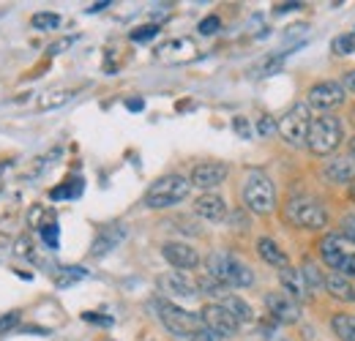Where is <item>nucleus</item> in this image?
<instances>
[{"mask_svg": "<svg viewBox=\"0 0 355 341\" xmlns=\"http://www.w3.org/2000/svg\"><path fill=\"white\" fill-rule=\"evenodd\" d=\"M205 268H208V276L222 281L224 287H252L254 284V273L232 254L214 252L205 259Z\"/></svg>", "mask_w": 355, "mask_h": 341, "instance_id": "f257e3e1", "label": "nucleus"}, {"mask_svg": "<svg viewBox=\"0 0 355 341\" xmlns=\"http://www.w3.org/2000/svg\"><path fill=\"white\" fill-rule=\"evenodd\" d=\"M243 205L257 216H268L276 208V189L266 172L252 170L243 180Z\"/></svg>", "mask_w": 355, "mask_h": 341, "instance_id": "f03ea898", "label": "nucleus"}, {"mask_svg": "<svg viewBox=\"0 0 355 341\" xmlns=\"http://www.w3.org/2000/svg\"><path fill=\"white\" fill-rule=\"evenodd\" d=\"M189 189H191L189 177H183V175H164V177H159V180L145 191V205L153 208V211L173 208V205L186 200Z\"/></svg>", "mask_w": 355, "mask_h": 341, "instance_id": "7ed1b4c3", "label": "nucleus"}, {"mask_svg": "<svg viewBox=\"0 0 355 341\" xmlns=\"http://www.w3.org/2000/svg\"><path fill=\"white\" fill-rule=\"evenodd\" d=\"M342 121L334 115H320L314 118L309 126V137H306V148L314 156H328L342 145Z\"/></svg>", "mask_w": 355, "mask_h": 341, "instance_id": "20e7f679", "label": "nucleus"}, {"mask_svg": "<svg viewBox=\"0 0 355 341\" xmlns=\"http://www.w3.org/2000/svg\"><path fill=\"white\" fill-rule=\"evenodd\" d=\"M276 123H279V137H282L287 145H293V148L306 145V137H309V126H311L309 104H304V101L293 104Z\"/></svg>", "mask_w": 355, "mask_h": 341, "instance_id": "39448f33", "label": "nucleus"}, {"mask_svg": "<svg viewBox=\"0 0 355 341\" xmlns=\"http://www.w3.org/2000/svg\"><path fill=\"white\" fill-rule=\"evenodd\" d=\"M156 308H159V320L164 322V328L175 336H194L197 331H202V320L197 314L183 311L180 306L170 303V300H159Z\"/></svg>", "mask_w": 355, "mask_h": 341, "instance_id": "423d86ee", "label": "nucleus"}, {"mask_svg": "<svg viewBox=\"0 0 355 341\" xmlns=\"http://www.w3.org/2000/svg\"><path fill=\"white\" fill-rule=\"evenodd\" d=\"M287 218L295 224V227H304V229H322L328 224V213L325 208L317 202V200H309V197H295L287 202L284 208Z\"/></svg>", "mask_w": 355, "mask_h": 341, "instance_id": "0eeeda50", "label": "nucleus"}, {"mask_svg": "<svg viewBox=\"0 0 355 341\" xmlns=\"http://www.w3.org/2000/svg\"><path fill=\"white\" fill-rule=\"evenodd\" d=\"M200 320H202V328H208V331L219 333L222 339L235 336V333H238V328H241V325H238V320L224 308L222 303H208V306L202 308Z\"/></svg>", "mask_w": 355, "mask_h": 341, "instance_id": "6e6552de", "label": "nucleus"}, {"mask_svg": "<svg viewBox=\"0 0 355 341\" xmlns=\"http://www.w3.org/2000/svg\"><path fill=\"white\" fill-rule=\"evenodd\" d=\"M159 290H162V295H167V298L173 300H191L197 298V281H191L186 273H180V270H173V273H164V276H159Z\"/></svg>", "mask_w": 355, "mask_h": 341, "instance_id": "1a4fd4ad", "label": "nucleus"}, {"mask_svg": "<svg viewBox=\"0 0 355 341\" xmlns=\"http://www.w3.org/2000/svg\"><path fill=\"white\" fill-rule=\"evenodd\" d=\"M345 104V87L339 82H317L309 90V107L320 112H331Z\"/></svg>", "mask_w": 355, "mask_h": 341, "instance_id": "9d476101", "label": "nucleus"}, {"mask_svg": "<svg viewBox=\"0 0 355 341\" xmlns=\"http://www.w3.org/2000/svg\"><path fill=\"white\" fill-rule=\"evenodd\" d=\"M227 175H230V170H227V164H222V161H202V164H197L191 170L189 183L197 186V189H202L208 194L211 189L222 186L224 180H227Z\"/></svg>", "mask_w": 355, "mask_h": 341, "instance_id": "9b49d317", "label": "nucleus"}, {"mask_svg": "<svg viewBox=\"0 0 355 341\" xmlns=\"http://www.w3.org/2000/svg\"><path fill=\"white\" fill-rule=\"evenodd\" d=\"M266 308L270 311L273 320H279L284 325H293V322L301 320V306L290 298V295H284V292H268Z\"/></svg>", "mask_w": 355, "mask_h": 341, "instance_id": "f8f14e48", "label": "nucleus"}, {"mask_svg": "<svg viewBox=\"0 0 355 341\" xmlns=\"http://www.w3.org/2000/svg\"><path fill=\"white\" fill-rule=\"evenodd\" d=\"M317 252H320L322 262H325L328 268H339L342 259L353 252V246H350V241L342 238V232H331V235H325V238L317 243Z\"/></svg>", "mask_w": 355, "mask_h": 341, "instance_id": "ddd939ff", "label": "nucleus"}, {"mask_svg": "<svg viewBox=\"0 0 355 341\" xmlns=\"http://www.w3.org/2000/svg\"><path fill=\"white\" fill-rule=\"evenodd\" d=\"M162 254H164V259H167L173 268H178L180 273H183V270H194V268L200 265L197 249L189 246V243H164V246H162Z\"/></svg>", "mask_w": 355, "mask_h": 341, "instance_id": "4468645a", "label": "nucleus"}, {"mask_svg": "<svg viewBox=\"0 0 355 341\" xmlns=\"http://www.w3.org/2000/svg\"><path fill=\"white\" fill-rule=\"evenodd\" d=\"M123 238H126V227H123V224H107V227H101V229L96 232V241H93L90 254L93 256L110 254Z\"/></svg>", "mask_w": 355, "mask_h": 341, "instance_id": "2eb2a0df", "label": "nucleus"}, {"mask_svg": "<svg viewBox=\"0 0 355 341\" xmlns=\"http://www.w3.org/2000/svg\"><path fill=\"white\" fill-rule=\"evenodd\" d=\"M279 281L284 287V295H290L293 300H309V287H306V279L301 273V268H282L279 270Z\"/></svg>", "mask_w": 355, "mask_h": 341, "instance_id": "dca6fc26", "label": "nucleus"}, {"mask_svg": "<svg viewBox=\"0 0 355 341\" xmlns=\"http://www.w3.org/2000/svg\"><path fill=\"white\" fill-rule=\"evenodd\" d=\"M194 213L200 216V218H205V221H211V224H219L227 218V205H224V200L219 194H202V197H197L194 200Z\"/></svg>", "mask_w": 355, "mask_h": 341, "instance_id": "f3484780", "label": "nucleus"}, {"mask_svg": "<svg viewBox=\"0 0 355 341\" xmlns=\"http://www.w3.org/2000/svg\"><path fill=\"white\" fill-rule=\"evenodd\" d=\"M325 177L331 183H353L355 180V159L350 156H336L325 164Z\"/></svg>", "mask_w": 355, "mask_h": 341, "instance_id": "a211bd4d", "label": "nucleus"}, {"mask_svg": "<svg viewBox=\"0 0 355 341\" xmlns=\"http://www.w3.org/2000/svg\"><path fill=\"white\" fill-rule=\"evenodd\" d=\"M325 292H328L334 300H339V303H355L353 281L345 279V276H339V273H334V276L325 279Z\"/></svg>", "mask_w": 355, "mask_h": 341, "instance_id": "6ab92c4d", "label": "nucleus"}, {"mask_svg": "<svg viewBox=\"0 0 355 341\" xmlns=\"http://www.w3.org/2000/svg\"><path fill=\"white\" fill-rule=\"evenodd\" d=\"M159 58L162 60H170V63H183V60H191L194 58V44L189 39H175V42L164 44L159 49Z\"/></svg>", "mask_w": 355, "mask_h": 341, "instance_id": "aec40b11", "label": "nucleus"}, {"mask_svg": "<svg viewBox=\"0 0 355 341\" xmlns=\"http://www.w3.org/2000/svg\"><path fill=\"white\" fill-rule=\"evenodd\" d=\"M257 252H260V256L266 259L270 268H287L290 265V259H287V254H284V249L276 243V241H270V238H260L257 241Z\"/></svg>", "mask_w": 355, "mask_h": 341, "instance_id": "412c9836", "label": "nucleus"}, {"mask_svg": "<svg viewBox=\"0 0 355 341\" xmlns=\"http://www.w3.org/2000/svg\"><path fill=\"white\" fill-rule=\"evenodd\" d=\"M74 96H77V93H74V90H69V87H63V90H46V93L39 96V110H42V112L58 110V107L69 104Z\"/></svg>", "mask_w": 355, "mask_h": 341, "instance_id": "4be33fe9", "label": "nucleus"}, {"mask_svg": "<svg viewBox=\"0 0 355 341\" xmlns=\"http://www.w3.org/2000/svg\"><path fill=\"white\" fill-rule=\"evenodd\" d=\"M222 306L238 320V325L241 322H252L254 320V314H252V306L246 303L243 298H238V295H227V298L222 300Z\"/></svg>", "mask_w": 355, "mask_h": 341, "instance_id": "5701e85b", "label": "nucleus"}, {"mask_svg": "<svg viewBox=\"0 0 355 341\" xmlns=\"http://www.w3.org/2000/svg\"><path fill=\"white\" fill-rule=\"evenodd\" d=\"M331 328L334 333L342 341H355V317L353 314H336L331 320Z\"/></svg>", "mask_w": 355, "mask_h": 341, "instance_id": "b1692460", "label": "nucleus"}, {"mask_svg": "<svg viewBox=\"0 0 355 341\" xmlns=\"http://www.w3.org/2000/svg\"><path fill=\"white\" fill-rule=\"evenodd\" d=\"M80 194H83V180L80 177H69L63 186H58V189L49 191V200L52 202H58V200H74Z\"/></svg>", "mask_w": 355, "mask_h": 341, "instance_id": "393cba45", "label": "nucleus"}, {"mask_svg": "<svg viewBox=\"0 0 355 341\" xmlns=\"http://www.w3.org/2000/svg\"><path fill=\"white\" fill-rule=\"evenodd\" d=\"M80 279H85V270H83V268H71V265H60L58 273H55V284H58L60 290L71 287V284L80 281Z\"/></svg>", "mask_w": 355, "mask_h": 341, "instance_id": "a878e982", "label": "nucleus"}, {"mask_svg": "<svg viewBox=\"0 0 355 341\" xmlns=\"http://www.w3.org/2000/svg\"><path fill=\"white\" fill-rule=\"evenodd\" d=\"M301 273H304V279H306L309 292H322V290H325V276L320 273V268H317L314 262H304Z\"/></svg>", "mask_w": 355, "mask_h": 341, "instance_id": "bb28decb", "label": "nucleus"}, {"mask_svg": "<svg viewBox=\"0 0 355 341\" xmlns=\"http://www.w3.org/2000/svg\"><path fill=\"white\" fill-rule=\"evenodd\" d=\"M197 287H200V290H202L205 295H211V298H219V300L227 298V287H224L222 281L211 279V276H202V279L197 281Z\"/></svg>", "mask_w": 355, "mask_h": 341, "instance_id": "cd10ccee", "label": "nucleus"}, {"mask_svg": "<svg viewBox=\"0 0 355 341\" xmlns=\"http://www.w3.org/2000/svg\"><path fill=\"white\" fill-rule=\"evenodd\" d=\"M31 25H33L36 30H55V28L60 25V17L52 14V11H39V14H33Z\"/></svg>", "mask_w": 355, "mask_h": 341, "instance_id": "c85d7f7f", "label": "nucleus"}, {"mask_svg": "<svg viewBox=\"0 0 355 341\" xmlns=\"http://www.w3.org/2000/svg\"><path fill=\"white\" fill-rule=\"evenodd\" d=\"M42 238H44V243L49 246V249H58V246H60V229H58L55 218L46 221L44 227H42Z\"/></svg>", "mask_w": 355, "mask_h": 341, "instance_id": "c756f323", "label": "nucleus"}, {"mask_svg": "<svg viewBox=\"0 0 355 341\" xmlns=\"http://www.w3.org/2000/svg\"><path fill=\"white\" fill-rule=\"evenodd\" d=\"M334 52H336V55H353L355 52V30L353 33H345V36H336V39H334Z\"/></svg>", "mask_w": 355, "mask_h": 341, "instance_id": "7c9ffc66", "label": "nucleus"}, {"mask_svg": "<svg viewBox=\"0 0 355 341\" xmlns=\"http://www.w3.org/2000/svg\"><path fill=\"white\" fill-rule=\"evenodd\" d=\"M282 63H284V55H273V58H268V60H263V63L257 66V74H260V77H268V74L279 71Z\"/></svg>", "mask_w": 355, "mask_h": 341, "instance_id": "2f4dec72", "label": "nucleus"}, {"mask_svg": "<svg viewBox=\"0 0 355 341\" xmlns=\"http://www.w3.org/2000/svg\"><path fill=\"white\" fill-rule=\"evenodd\" d=\"M257 134L260 137H270V134H279V123L270 118V115H263L260 121H257Z\"/></svg>", "mask_w": 355, "mask_h": 341, "instance_id": "473e14b6", "label": "nucleus"}, {"mask_svg": "<svg viewBox=\"0 0 355 341\" xmlns=\"http://www.w3.org/2000/svg\"><path fill=\"white\" fill-rule=\"evenodd\" d=\"M19 325V311H8V314H0V336L14 331Z\"/></svg>", "mask_w": 355, "mask_h": 341, "instance_id": "72a5a7b5", "label": "nucleus"}, {"mask_svg": "<svg viewBox=\"0 0 355 341\" xmlns=\"http://www.w3.org/2000/svg\"><path fill=\"white\" fill-rule=\"evenodd\" d=\"M219 28H222V19H219V17H205V19L200 22V28H197V30H200L202 36H214Z\"/></svg>", "mask_w": 355, "mask_h": 341, "instance_id": "f704fd0d", "label": "nucleus"}, {"mask_svg": "<svg viewBox=\"0 0 355 341\" xmlns=\"http://www.w3.org/2000/svg\"><path fill=\"white\" fill-rule=\"evenodd\" d=\"M153 36H159V28L156 25H145V28L132 30V42H150Z\"/></svg>", "mask_w": 355, "mask_h": 341, "instance_id": "c9c22d12", "label": "nucleus"}, {"mask_svg": "<svg viewBox=\"0 0 355 341\" xmlns=\"http://www.w3.org/2000/svg\"><path fill=\"white\" fill-rule=\"evenodd\" d=\"M336 270H339V276H345V279H355V249L342 259V265H339Z\"/></svg>", "mask_w": 355, "mask_h": 341, "instance_id": "e433bc0d", "label": "nucleus"}, {"mask_svg": "<svg viewBox=\"0 0 355 341\" xmlns=\"http://www.w3.org/2000/svg\"><path fill=\"white\" fill-rule=\"evenodd\" d=\"M342 238L355 243V213H347L342 218Z\"/></svg>", "mask_w": 355, "mask_h": 341, "instance_id": "4c0bfd02", "label": "nucleus"}, {"mask_svg": "<svg viewBox=\"0 0 355 341\" xmlns=\"http://www.w3.org/2000/svg\"><path fill=\"white\" fill-rule=\"evenodd\" d=\"M14 254H19V256H31V254H33V243H31V238H28V235H22V238L17 241V246H14Z\"/></svg>", "mask_w": 355, "mask_h": 341, "instance_id": "58836bf2", "label": "nucleus"}, {"mask_svg": "<svg viewBox=\"0 0 355 341\" xmlns=\"http://www.w3.org/2000/svg\"><path fill=\"white\" fill-rule=\"evenodd\" d=\"M191 341H224L219 333H214V331H208V328H202V331H197L194 336H191Z\"/></svg>", "mask_w": 355, "mask_h": 341, "instance_id": "ea45409f", "label": "nucleus"}, {"mask_svg": "<svg viewBox=\"0 0 355 341\" xmlns=\"http://www.w3.org/2000/svg\"><path fill=\"white\" fill-rule=\"evenodd\" d=\"M232 128H235V131H238L241 137H246V139L252 137V126H249V123H246L243 118H235V121H232Z\"/></svg>", "mask_w": 355, "mask_h": 341, "instance_id": "a19ab883", "label": "nucleus"}, {"mask_svg": "<svg viewBox=\"0 0 355 341\" xmlns=\"http://www.w3.org/2000/svg\"><path fill=\"white\" fill-rule=\"evenodd\" d=\"M342 87H345V90H350V93H355V69L345 74V80H342Z\"/></svg>", "mask_w": 355, "mask_h": 341, "instance_id": "79ce46f5", "label": "nucleus"}, {"mask_svg": "<svg viewBox=\"0 0 355 341\" xmlns=\"http://www.w3.org/2000/svg\"><path fill=\"white\" fill-rule=\"evenodd\" d=\"M301 8V3H279L276 6V14H284V11H298Z\"/></svg>", "mask_w": 355, "mask_h": 341, "instance_id": "37998d69", "label": "nucleus"}, {"mask_svg": "<svg viewBox=\"0 0 355 341\" xmlns=\"http://www.w3.org/2000/svg\"><path fill=\"white\" fill-rule=\"evenodd\" d=\"M69 44H71V39H66V42L52 44V46H49V52H52V55H58V52H63V46H69Z\"/></svg>", "mask_w": 355, "mask_h": 341, "instance_id": "c03bdc74", "label": "nucleus"}, {"mask_svg": "<svg viewBox=\"0 0 355 341\" xmlns=\"http://www.w3.org/2000/svg\"><path fill=\"white\" fill-rule=\"evenodd\" d=\"M85 320H90V322H101V325H110V317H96V314H85Z\"/></svg>", "mask_w": 355, "mask_h": 341, "instance_id": "a18cd8bd", "label": "nucleus"}, {"mask_svg": "<svg viewBox=\"0 0 355 341\" xmlns=\"http://www.w3.org/2000/svg\"><path fill=\"white\" fill-rule=\"evenodd\" d=\"M126 107L134 110V112H137V110H142V98H132V101H126Z\"/></svg>", "mask_w": 355, "mask_h": 341, "instance_id": "49530a36", "label": "nucleus"}, {"mask_svg": "<svg viewBox=\"0 0 355 341\" xmlns=\"http://www.w3.org/2000/svg\"><path fill=\"white\" fill-rule=\"evenodd\" d=\"M107 6H110L107 0H101V3H93V6H90V14H96V11H101V8H107Z\"/></svg>", "mask_w": 355, "mask_h": 341, "instance_id": "de8ad7c7", "label": "nucleus"}, {"mask_svg": "<svg viewBox=\"0 0 355 341\" xmlns=\"http://www.w3.org/2000/svg\"><path fill=\"white\" fill-rule=\"evenodd\" d=\"M347 150H350V159H355V137L350 139V145H347Z\"/></svg>", "mask_w": 355, "mask_h": 341, "instance_id": "09e8293b", "label": "nucleus"}, {"mask_svg": "<svg viewBox=\"0 0 355 341\" xmlns=\"http://www.w3.org/2000/svg\"><path fill=\"white\" fill-rule=\"evenodd\" d=\"M350 197H353V202H355V186H353V191H350Z\"/></svg>", "mask_w": 355, "mask_h": 341, "instance_id": "8fccbe9b", "label": "nucleus"}, {"mask_svg": "<svg viewBox=\"0 0 355 341\" xmlns=\"http://www.w3.org/2000/svg\"><path fill=\"white\" fill-rule=\"evenodd\" d=\"M104 341H112V339H104Z\"/></svg>", "mask_w": 355, "mask_h": 341, "instance_id": "3c124183", "label": "nucleus"}]
</instances>
